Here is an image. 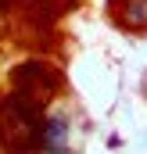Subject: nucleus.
Returning <instances> with one entry per match:
<instances>
[{"mask_svg":"<svg viewBox=\"0 0 147 154\" xmlns=\"http://www.w3.org/2000/svg\"><path fill=\"white\" fill-rule=\"evenodd\" d=\"M111 14L126 29H147V0H108Z\"/></svg>","mask_w":147,"mask_h":154,"instance_id":"nucleus-1","label":"nucleus"},{"mask_svg":"<svg viewBox=\"0 0 147 154\" xmlns=\"http://www.w3.org/2000/svg\"><path fill=\"white\" fill-rule=\"evenodd\" d=\"M43 147H50V151H65V147H68L65 118H50V122H43Z\"/></svg>","mask_w":147,"mask_h":154,"instance_id":"nucleus-2","label":"nucleus"}]
</instances>
